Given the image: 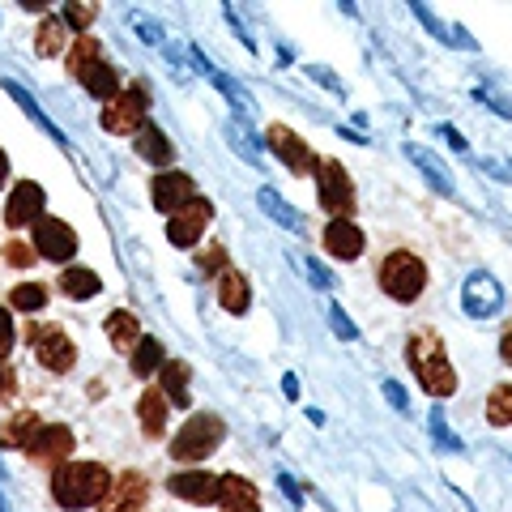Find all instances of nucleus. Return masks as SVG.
<instances>
[{
  "instance_id": "obj_1",
  "label": "nucleus",
  "mask_w": 512,
  "mask_h": 512,
  "mask_svg": "<svg viewBox=\"0 0 512 512\" xmlns=\"http://www.w3.org/2000/svg\"><path fill=\"white\" fill-rule=\"evenodd\" d=\"M52 495L60 508H90L111 495V474L99 461H60L52 474Z\"/></svg>"
},
{
  "instance_id": "obj_2",
  "label": "nucleus",
  "mask_w": 512,
  "mask_h": 512,
  "mask_svg": "<svg viewBox=\"0 0 512 512\" xmlns=\"http://www.w3.org/2000/svg\"><path fill=\"white\" fill-rule=\"evenodd\" d=\"M406 363L414 367V376H419V384L431 397H448L457 389V376H453V367H448L444 338L436 329H419L406 342Z\"/></svg>"
},
{
  "instance_id": "obj_3",
  "label": "nucleus",
  "mask_w": 512,
  "mask_h": 512,
  "mask_svg": "<svg viewBox=\"0 0 512 512\" xmlns=\"http://www.w3.org/2000/svg\"><path fill=\"white\" fill-rule=\"evenodd\" d=\"M380 286H384V295L389 299L414 303L423 295V286H427V265L414 252H389L384 256V265H380Z\"/></svg>"
},
{
  "instance_id": "obj_4",
  "label": "nucleus",
  "mask_w": 512,
  "mask_h": 512,
  "mask_svg": "<svg viewBox=\"0 0 512 512\" xmlns=\"http://www.w3.org/2000/svg\"><path fill=\"white\" fill-rule=\"evenodd\" d=\"M222 436H227V427H222L218 414H192V419L175 431L171 457L175 461H205L222 444Z\"/></svg>"
},
{
  "instance_id": "obj_5",
  "label": "nucleus",
  "mask_w": 512,
  "mask_h": 512,
  "mask_svg": "<svg viewBox=\"0 0 512 512\" xmlns=\"http://www.w3.org/2000/svg\"><path fill=\"white\" fill-rule=\"evenodd\" d=\"M26 338H30V350H35V359L47 367V372L64 376L77 363V346L69 342V333L60 325H30Z\"/></svg>"
},
{
  "instance_id": "obj_6",
  "label": "nucleus",
  "mask_w": 512,
  "mask_h": 512,
  "mask_svg": "<svg viewBox=\"0 0 512 512\" xmlns=\"http://www.w3.org/2000/svg\"><path fill=\"white\" fill-rule=\"evenodd\" d=\"M504 308V286L495 282L487 269H474V274L461 282V312L470 320H491Z\"/></svg>"
},
{
  "instance_id": "obj_7",
  "label": "nucleus",
  "mask_w": 512,
  "mask_h": 512,
  "mask_svg": "<svg viewBox=\"0 0 512 512\" xmlns=\"http://www.w3.org/2000/svg\"><path fill=\"white\" fill-rule=\"evenodd\" d=\"M146 107H150V94L133 86V90H120L116 99L103 107V128L107 133H137L146 124Z\"/></svg>"
},
{
  "instance_id": "obj_8",
  "label": "nucleus",
  "mask_w": 512,
  "mask_h": 512,
  "mask_svg": "<svg viewBox=\"0 0 512 512\" xmlns=\"http://www.w3.org/2000/svg\"><path fill=\"white\" fill-rule=\"evenodd\" d=\"M316 180H320V205H325L333 218L355 214V188H350V175L342 171V163H320Z\"/></svg>"
},
{
  "instance_id": "obj_9",
  "label": "nucleus",
  "mask_w": 512,
  "mask_h": 512,
  "mask_svg": "<svg viewBox=\"0 0 512 512\" xmlns=\"http://www.w3.org/2000/svg\"><path fill=\"white\" fill-rule=\"evenodd\" d=\"M150 201H154V210L158 214H180L184 205L197 201V184H192V175L184 171H163V175H154V184H150Z\"/></svg>"
},
{
  "instance_id": "obj_10",
  "label": "nucleus",
  "mask_w": 512,
  "mask_h": 512,
  "mask_svg": "<svg viewBox=\"0 0 512 512\" xmlns=\"http://www.w3.org/2000/svg\"><path fill=\"white\" fill-rule=\"evenodd\" d=\"M35 252L43 256V261H56V265H64L69 256L77 252V235H73V227L69 222H60V218H39L35 222Z\"/></svg>"
},
{
  "instance_id": "obj_11",
  "label": "nucleus",
  "mask_w": 512,
  "mask_h": 512,
  "mask_svg": "<svg viewBox=\"0 0 512 512\" xmlns=\"http://www.w3.org/2000/svg\"><path fill=\"white\" fill-rule=\"evenodd\" d=\"M265 137H269V150H274V154H278L282 163L291 167L295 175H308V171H316V167H320V163H316V150L308 146V141H299L286 124H274Z\"/></svg>"
},
{
  "instance_id": "obj_12",
  "label": "nucleus",
  "mask_w": 512,
  "mask_h": 512,
  "mask_svg": "<svg viewBox=\"0 0 512 512\" xmlns=\"http://www.w3.org/2000/svg\"><path fill=\"white\" fill-rule=\"evenodd\" d=\"M214 218V205L210 201H192V205H184L180 214H171V222H167V239L175 248H192L197 239L205 235V222Z\"/></svg>"
},
{
  "instance_id": "obj_13",
  "label": "nucleus",
  "mask_w": 512,
  "mask_h": 512,
  "mask_svg": "<svg viewBox=\"0 0 512 512\" xmlns=\"http://www.w3.org/2000/svg\"><path fill=\"white\" fill-rule=\"evenodd\" d=\"M43 188L35 180H22L18 188L9 192V205H5V222L9 227H35L43 218Z\"/></svg>"
},
{
  "instance_id": "obj_14",
  "label": "nucleus",
  "mask_w": 512,
  "mask_h": 512,
  "mask_svg": "<svg viewBox=\"0 0 512 512\" xmlns=\"http://www.w3.org/2000/svg\"><path fill=\"white\" fill-rule=\"evenodd\" d=\"M30 461H39V466H60V461H69L73 453V431L69 427H39V436L30 440Z\"/></svg>"
},
{
  "instance_id": "obj_15",
  "label": "nucleus",
  "mask_w": 512,
  "mask_h": 512,
  "mask_svg": "<svg viewBox=\"0 0 512 512\" xmlns=\"http://www.w3.org/2000/svg\"><path fill=\"white\" fill-rule=\"evenodd\" d=\"M171 495H180L188 504H214L218 500V478L205 474V470H180L171 474Z\"/></svg>"
},
{
  "instance_id": "obj_16",
  "label": "nucleus",
  "mask_w": 512,
  "mask_h": 512,
  "mask_svg": "<svg viewBox=\"0 0 512 512\" xmlns=\"http://www.w3.org/2000/svg\"><path fill=\"white\" fill-rule=\"evenodd\" d=\"M325 248H329V256H338V261H359L363 256V231L350 218H333L325 227Z\"/></svg>"
},
{
  "instance_id": "obj_17",
  "label": "nucleus",
  "mask_w": 512,
  "mask_h": 512,
  "mask_svg": "<svg viewBox=\"0 0 512 512\" xmlns=\"http://www.w3.org/2000/svg\"><path fill=\"white\" fill-rule=\"evenodd\" d=\"M406 158H410V163H414V167H419V171L427 175V184L436 188L440 197H453V192H457V180H453V171H448V167H444L440 158L431 154L427 146H414V141H406Z\"/></svg>"
},
{
  "instance_id": "obj_18",
  "label": "nucleus",
  "mask_w": 512,
  "mask_h": 512,
  "mask_svg": "<svg viewBox=\"0 0 512 512\" xmlns=\"http://www.w3.org/2000/svg\"><path fill=\"white\" fill-rule=\"evenodd\" d=\"M188 56H192V64H197V69H201L205 77H210V82H214L222 94H227V103L235 107V120H239V116H252V99H248V90H244V86H235L227 73H222V69H214V64L205 60V56L197 52V47H188Z\"/></svg>"
},
{
  "instance_id": "obj_19",
  "label": "nucleus",
  "mask_w": 512,
  "mask_h": 512,
  "mask_svg": "<svg viewBox=\"0 0 512 512\" xmlns=\"http://www.w3.org/2000/svg\"><path fill=\"white\" fill-rule=\"evenodd\" d=\"M218 504L227 512H256V508H261V495H256V487L248 483V478L222 474L218 478Z\"/></svg>"
},
{
  "instance_id": "obj_20",
  "label": "nucleus",
  "mask_w": 512,
  "mask_h": 512,
  "mask_svg": "<svg viewBox=\"0 0 512 512\" xmlns=\"http://www.w3.org/2000/svg\"><path fill=\"white\" fill-rule=\"evenodd\" d=\"M133 141H137V154L146 158V163H154V167H171V158H175V146L167 141V133L158 128L154 120H146L133 133Z\"/></svg>"
},
{
  "instance_id": "obj_21",
  "label": "nucleus",
  "mask_w": 512,
  "mask_h": 512,
  "mask_svg": "<svg viewBox=\"0 0 512 512\" xmlns=\"http://www.w3.org/2000/svg\"><path fill=\"white\" fill-rule=\"evenodd\" d=\"M256 205H261V210H265L269 218H274L278 227L291 231V235H308V222H303V214H299L286 197H278L274 188H261V192H256Z\"/></svg>"
},
{
  "instance_id": "obj_22",
  "label": "nucleus",
  "mask_w": 512,
  "mask_h": 512,
  "mask_svg": "<svg viewBox=\"0 0 512 512\" xmlns=\"http://www.w3.org/2000/svg\"><path fill=\"white\" fill-rule=\"evenodd\" d=\"M103 64H107V60H103V47L94 43L90 35H86V39H77V43L69 47V73H73V77H77V82H82V86L90 82L94 73L103 69Z\"/></svg>"
},
{
  "instance_id": "obj_23",
  "label": "nucleus",
  "mask_w": 512,
  "mask_h": 512,
  "mask_svg": "<svg viewBox=\"0 0 512 512\" xmlns=\"http://www.w3.org/2000/svg\"><path fill=\"white\" fill-rule=\"evenodd\" d=\"M0 86H5V94H9V99H13V103H18V107L26 111V116H30V120H35V124L43 128V133H47V137H52V141H56V146H60V150H69V137H64V133H60V128H56L52 120H47V111H43V107H39L35 99H30V94H26V90H22L18 82H9V77H5V82H0Z\"/></svg>"
},
{
  "instance_id": "obj_24",
  "label": "nucleus",
  "mask_w": 512,
  "mask_h": 512,
  "mask_svg": "<svg viewBox=\"0 0 512 512\" xmlns=\"http://www.w3.org/2000/svg\"><path fill=\"white\" fill-rule=\"evenodd\" d=\"M146 491H150L146 474H137V470L120 474V483H116V491H111V500H107V512H133L141 500H146Z\"/></svg>"
},
{
  "instance_id": "obj_25",
  "label": "nucleus",
  "mask_w": 512,
  "mask_h": 512,
  "mask_svg": "<svg viewBox=\"0 0 512 512\" xmlns=\"http://www.w3.org/2000/svg\"><path fill=\"white\" fill-rule=\"evenodd\" d=\"M137 414H141V427H146V436L158 440L163 436V427H167V397L163 389H146L137 397Z\"/></svg>"
},
{
  "instance_id": "obj_26",
  "label": "nucleus",
  "mask_w": 512,
  "mask_h": 512,
  "mask_svg": "<svg viewBox=\"0 0 512 512\" xmlns=\"http://www.w3.org/2000/svg\"><path fill=\"white\" fill-rule=\"evenodd\" d=\"M60 291L69 295V299L82 303V299H94V295H99L103 286H99V274H94V269H82V265H64V269H60Z\"/></svg>"
},
{
  "instance_id": "obj_27",
  "label": "nucleus",
  "mask_w": 512,
  "mask_h": 512,
  "mask_svg": "<svg viewBox=\"0 0 512 512\" xmlns=\"http://www.w3.org/2000/svg\"><path fill=\"white\" fill-rule=\"evenodd\" d=\"M158 376H163V397H167V406H188V402H192V393H188V363L167 359L163 367H158Z\"/></svg>"
},
{
  "instance_id": "obj_28",
  "label": "nucleus",
  "mask_w": 512,
  "mask_h": 512,
  "mask_svg": "<svg viewBox=\"0 0 512 512\" xmlns=\"http://www.w3.org/2000/svg\"><path fill=\"white\" fill-rule=\"evenodd\" d=\"M248 278L244 274H235V269H222V282H218V303L227 308L231 316L239 312H248Z\"/></svg>"
},
{
  "instance_id": "obj_29",
  "label": "nucleus",
  "mask_w": 512,
  "mask_h": 512,
  "mask_svg": "<svg viewBox=\"0 0 512 512\" xmlns=\"http://www.w3.org/2000/svg\"><path fill=\"white\" fill-rule=\"evenodd\" d=\"M39 419H35V414H13V419L5 423V427H0V448H30V440H35L39 436Z\"/></svg>"
},
{
  "instance_id": "obj_30",
  "label": "nucleus",
  "mask_w": 512,
  "mask_h": 512,
  "mask_svg": "<svg viewBox=\"0 0 512 512\" xmlns=\"http://www.w3.org/2000/svg\"><path fill=\"white\" fill-rule=\"evenodd\" d=\"M107 338H111V346H116V350H137V316L133 312H111L107 316Z\"/></svg>"
},
{
  "instance_id": "obj_31",
  "label": "nucleus",
  "mask_w": 512,
  "mask_h": 512,
  "mask_svg": "<svg viewBox=\"0 0 512 512\" xmlns=\"http://www.w3.org/2000/svg\"><path fill=\"white\" fill-rule=\"evenodd\" d=\"M163 363H167L163 342H158V338H141V342H137V350H133V372H137V376H150V372H158Z\"/></svg>"
},
{
  "instance_id": "obj_32",
  "label": "nucleus",
  "mask_w": 512,
  "mask_h": 512,
  "mask_svg": "<svg viewBox=\"0 0 512 512\" xmlns=\"http://www.w3.org/2000/svg\"><path fill=\"white\" fill-rule=\"evenodd\" d=\"M35 47H39V56H60L64 52V22L60 18H43Z\"/></svg>"
},
{
  "instance_id": "obj_33",
  "label": "nucleus",
  "mask_w": 512,
  "mask_h": 512,
  "mask_svg": "<svg viewBox=\"0 0 512 512\" xmlns=\"http://www.w3.org/2000/svg\"><path fill=\"white\" fill-rule=\"evenodd\" d=\"M9 303H13L18 312H39L43 303H47V286H39V282H22V286H13Z\"/></svg>"
},
{
  "instance_id": "obj_34",
  "label": "nucleus",
  "mask_w": 512,
  "mask_h": 512,
  "mask_svg": "<svg viewBox=\"0 0 512 512\" xmlns=\"http://www.w3.org/2000/svg\"><path fill=\"white\" fill-rule=\"evenodd\" d=\"M227 141H231V150H235V154H244V163H252V167H265L261 146H256V141H252L248 128H235V124H227Z\"/></svg>"
},
{
  "instance_id": "obj_35",
  "label": "nucleus",
  "mask_w": 512,
  "mask_h": 512,
  "mask_svg": "<svg viewBox=\"0 0 512 512\" xmlns=\"http://www.w3.org/2000/svg\"><path fill=\"white\" fill-rule=\"evenodd\" d=\"M487 419H491L495 427H512V384H500V389H491Z\"/></svg>"
},
{
  "instance_id": "obj_36",
  "label": "nucleus",
  "mask_w": 512,
  "mask_h": 512,
  "mask_svg": "<svg viewBox=\"0 0 512 512\" xmlns=\"http://www.w3.org/2000/svg\"><path fill=\"white\" fill-rule=\"evenodd\" d=\"M431 440H436L440 448H448V453H466V444H461L457 436H453V427L444 423V414H440V406L431 410Z\"/></svg>"
},
{
  "instance_id": "obj_37",
  "label": "nucleus",
  "mask_w": 512,
  "mask_h": 512,
  "mask_svg": "<svg viewBox=\"0 0 512 512\" xmlns=\"http://www.w3.org/2000/svg\"><path fill=\"white\" fill-rule=\"evenodd\" d=\"M410 13H414V18H419V22H423V26H427V30H431V35H436L440 43H448V39H453V30H448V26H444V22H440L436 13L427 9V5H410Z\"/></svg>"
},
{
  "instance_id": "obj_38",
  "label": "nucleus",
  "mask_w": 512,
  "mask_h": 512,
  "mask_svg": "<svg viewBox=\"0 0 512 512\" xmlns=\"http://www.w3.org/2000/svg\"><path fill=\"white\" fill-rule=\"evenodd\" d=\"M197 265H201V274H218V269H227V248H222V244H210V248L197 256Z\"/></svg>"
},
{
  "instance_id": "obj_39",
  "label": "nucleus",
  "mask_w": 512,
  "mask_h": 512,
  "mask_svg": "<svg viewBox=\"0 0 512 512\" xmlns=\"http://www.w3.org/2000/svg\"><path fill=\"white\" fill-rule=\"evenodd\" d=\"M299 265H303V274H308V278H312V282L320 286V291H333V274H329V269L316 261V256H303Z\"/></svg>"
},
{
  "instance_id": "obj_40",
  "label": "nucleus",
  "mask_w": 512,
  "mask_h": 512,
  "mask_svg": "<svg viewBox=\"0 0 512 512\" xmlns=\"http://www.w3.org/2000/svg\"><path fill=\"white\" fill-rule=\"evenodd\" d=\"M474 99H478V103H487V107H495L504 120H512V103L504 99V94H495L491 86H474Z\"/></svg>"
},
{
  "instance_id": "obj_41",
  "label": "nucleus",
  "mask_w": 512,
  "mask_h": 512,
  "mask_svg": "<svg viewBox=\"0 0 512 512\" xmlns=\"http://www.w3.org/2000/svg\"><path fill=\"white\" fill-rule=\"evenodd\" d=\"M329 320H333V333H338V338H346V342H355V338H359V329L350 325V316L338 308V303H329Z\"/></svg>"
},
{
  "instance_id": "obj_42",
  "label": "nucleus",
  "mask_w": 512,
  "mask_h": 512,
  "mask_svg": "<svg viewBox=\"0 0 512 512\" xmlns=\"http://www.w3.org/2000/svg\"><path fill=\"white\" fill-rule=\"evenodd\" d=\"M64 26H77V30H86L94 22V5H64Z\"/></svg>"
},
{
  "instance_id": "obj_43",
  "label": "nucleus",
  "mask_w": 512,
  "mask_h": 512,
  "mask_svg": "<svg viewBox=\"0 0 512 512\" xmlns=\"http://www.w3.org/2000/svg\"><path fill=\"white\" fill-rule=\"evenodd\" d=\"M384 402H389L397 414H410V397H406V389L397 380H384Z\"/></svg>"
},
{
  "instance_id": "obj_44",
  "label": "nucleus",
  "mask_w": 512,
  "mask_h": 512,
  "mask_svg": "<svg viewBox=\"0 0 512 512\" xmlns=\"http://www.w3.org/2000/svg\"><path fill=\"white\" fill-rule=\"evenodd\" d=\"M128 22H133V30H137V35L146 39V43H154V47L163 43V30H158V26L146 18V13H133V18H128Z\"/></svg>"
},
{
  "instance_id": "obj_45",
  "label": "nucleus",
  "mask_w": 512,
  "mask_h": 512,
  "mask_svg": "<svg viewBox=\"0 0 512 512\" xmlns=\"http://www.w3.org/2000/svg\"><path fill=\"white\" fill-rule=\"evenodd\" d=\"M9 350H13V316L0 308V363L9 359Z\"/></svg>"
},
{
  "instance_id": "obj_46",
  "label": "nucleus",
  "mask_w": 512,
  "mask_h": 512,
  "mask_svg": "<svg viewBox=\"0 0 512 512\" xmlns=\"http://www.w3.org/2000/svg\"><path fill=\"white\" fill-rule=\"evenodd\" d=\"M308 77H312V82H320V86H325V90H333V94H342V82H338V77H333L329 69H320V64H308Z\"/></svg>"
},
{
  "instance_id": "obj_47",
  "label": "nucleus",
  "mask_w": 512,
  "mask_h": 512,
  "mask_svg": "<svg viewBox=\"0 0 512 512\" xmlns=\"http://www.w3.org/2000/svg\"><path fill=\"white\" fill-rule=\"evenodd\" d=\"M5 261H9V265H30V261H35V248H26V244H9V248H5Z\"/></svg>"
},
{
  "instance_id": "obj_48",
  "label": "nucleus",
  "mask_w": 512,
  "mask_h": 512,
  "mask_svg": "<svg viewBox=\"0 0 512 512\" xmlns=\"http://www.w3.org/2000/svg\"><path fill=\"white\" fill-rule=\"evenodd\" d=\"M227 22H231V30H235V35L244 39V47H248V52H256V43H252V35H248V26H244V18H239L235 9H227Z\"/></svg>"
},
{
  "instance_id": "obj_49",
  "label": "nucleus",
  "mask_w": 512,
  "mask_h": 512,
  "mask_svg": "<svg viewBox=\"0 0 512 512\" xmlns=\"http://www.w3.org/2000/svg\"><path fill=\"white\" fill-rule=\"evenodd\" d=\"M278 483H282V491H286V500L299 508V504H303V495H299V483H295V478H291V474H278Z\"/></svg>"
},
{
  "instance_id": "obj_50",
  "label": "nucleus",
  "mask_w": 512,
  "mask_h": 512,
  "mask_svg": "<svg viewBox=\"0 0 512 512\" xmlns=\"http://www.w3.org/2000/svg\"><path fill=\"white\" fill-rule=\"evenodd\" d=\"M440 137H444V141H448V146H453L457 154H466V150H470V146H466V137H461L457 128H440Z\"/></svg>"
},
{
  "instance_id": "obj_51",
  "label": "nucleus",
  "mask_w": 512,
  "mask_h": 512,
  "mask_svg": "<svg viewBox=\"0 0 512 512\" xmlns=\"http://www.w3.org/2000/svg\"><path fill=\"white\" fill-rule=\"evenodd\" d=\"M282 393H286V397H291V402H295V397H299V380H295L291 372H286V376H282Z\"/></svg>"
},
{
  "instance_id": "obj_52",
  "label": "nucleus",
  "mask_w": 512,
  "mask_h": 512,
  "mask_svg": "<svg viewBox=\"0 0 512 512\" xmlns=\"http://www.w3.org/2000/svg\"><path fill=\"white\" fill-rule=\"evenodd\" d=\"M500 350H504V363H512V333H508V338L500 342Z\"/></svg>"
},
{
  "instance_id": "obj_53",
  "label": "nucleus",
  "mask_w": 512,
  "mask_h": 512,
  "mask_svg": "<svg viewBox=\"0 0 512 512\" xmlns=\"http://www.w3.org/2000/svg\"><path fill=\"white\" fill-rule=\"evenodd\" d=\"M5 175H9V158H5V150H0V184H5Z\"/></svg>"
},
{
  "instance_id": "obj_54",
  "label": "nucleus",
  "mask_w": 512,
  "mask_h": 512,
  "mask_svg": "<svg viewBox=\"0 0 512 512\" xmlns=\"http://www.w3.org/2000/svg\"><path fill=\"white\" fill-rule=\"evenodd\" d=\"M9 389V376H5V363H0V393Z\"/></svg>"
}]
</instances>
